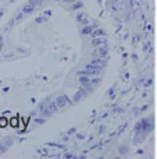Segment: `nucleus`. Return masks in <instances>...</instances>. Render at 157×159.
Segmentation results:
<instances>
[{"label":"nucleus","mask_w":157,"mask_h":159,"mask_svg":"<svg viewBox=\"0 0 157 159\" xmlns=\"http://www.w3.org/2000/svg\"><path fill=\"white\" fill-rule=\"evenodd\" d=\"M83 74H88V75H97L100 74V69H93V67H89V69H86L85 71H83Z\"/></svg>","instance_id":"nucleus-1"},{"label":"nucleus","mask_w":157,"mask_h":159,"mask_svg":"<svg viewBox=\"0 0 157 159\" xmlns=\"http://www.w3.org/2000/svg\"><path fill=\"white\" fill-rule=\"evenodd\" d=\"M93 43L95 45H100V43H104V41H103V39H95Z\"/></svg>","instance_id":"nucleus-2"}]
</instances>
